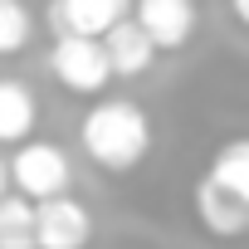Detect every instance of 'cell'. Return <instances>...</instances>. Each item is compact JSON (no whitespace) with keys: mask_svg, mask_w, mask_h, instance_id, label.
<instances>
[{"mask_svg":"<svg viewBox=\"0 0 249 249\" xmlns=\"http://www.w3.org/2000/svg\"><path fill=\"white\" fill-rule=\"evenodd\" d=\"M78 142L83 152L103 166V171H132L147 147H152V122L137 103L127 98H117V103H98L88 107L83 117V127H78Z\"/></svg>","mask_w":249,"mask_h":249,"instance_id":"1","label":"cell"},{"mask_svg":"<svg viewBox=\"0 0 249 249\" xmlns=\"http://www.w3.org/2000/svg\"><path fill=\"white\" fill-rule=\"evenodd\" d=\"M49 69H54V78H59L69 93H98V88H107V78H112L107 44L93 39V35H64V39H54Z\"/></svg>","mask_w":249,"mask_h":249,"instance_id":"2","label":"cell"},{"mask_svg":"<svg viewBox=\"0 0 249 249\" xmlns=\"http://www.w3.org/2000/svg\"><path fill=\"white\" fill-rule=\"evenodd\" d=\"M10 186L30 200H54L69 191V157L49 142H25L10 157Z\"/></svg>","mask_w":249,"mask_h":249,"instance_id":"3","label":"cell"},{"mask_svg":"<svg viewBox=\"0 0 249 249\" xmlns=\"http://www.w3.org/2000/svg\"><path fill=\"white\" fill-rule=\"evenodd\" d=\"M127 20V0H49V30L64 35H93L103 39L112 25Z\"/></svg>","mask_w":249,"mask_h":249,"instance_id":"4","label":"cell"},{"mask_svg":"<svg viewBox=\"0 0 249 249\" xmlns=\"http://www.w3.org/2000/svg\"><path fill=\"white\" fill-rule=\"evenodd\" d=\"M93 239V215L73 196L39 200V249H88Z\"/></svg>","mask_w":249,"mask_h":249,"instance_id":"5","label":"cell"},{"mask_svg":"<svg viewBox=\"0 0 249 249\" xmlns=\"http://www.w3.org/2000/svg\"><path fill=\"white\" fill-rule=\"evenodd\" d=\"M196 215H200V225H205L210 234H220V239H234V234L249 230V200H239L234 191H225V186L210 181V176L196 186Z\"/></svg>","mask_w":249,"mask_h":249,"instance_id":"6","label":"cell"},{"mask_svg":"<svg viewBox=\"0 0 249 249\" xmlns=\"http://www.w3.org/2000/svg\"><path fill=\"white\" fill-rule=\"evenodd\" d=\"M137 20L157 39V49H181L196 35V0H137Z\"/></svg>","mask_w":249,"mask_h":249,"instance_id":"7","label":"cell"},{"mask_svg":"<svg viewBox=\"0 0 249 249\" xmlns=\"http://www.w3.org/2000/svg\"><path fill=\"white\" fill-rule=\"evenodd\" d=\"M103 44H107V59H112V73H117V78H137V73H147L152 59H157V39L147 35L142 20L112 25V30L103 35Z\"/></svg>","mask_w":249,"mask_h":249,"instance_id":"8","label":"cell"},{"mask_svg":"<svg viewBox=\"0 0 249 249\" xmlns=\"http://www.w3.org/2000/svg\"><path fill=\"white\" fill-rule=\"evenodd\" d=\"M0 249H39V200L20 191L0 200Z\"/></svg>","mask_w":249,"mask_h":249,"instance_id":"9","label":"cell"},{"mask_svg":"<svg viewBox=\"0 0 249 249\" xmlns=\"http://www.w3.org/2000/svg\"><path fill=\"white\" fill-rule=\"evenodd\" d=\"M35 117H39V103L35 93L20 83V78H5L0 83V142H25L30 127H35Z\"/></svg>","mask_w":249,"mask_h":249,"instance_id":"10","label":"cell"},{"mask_svg":"<svg viewBox=\"0 0 249 249\" xmlns=\"http://www.w3.org/2000/svg\"><path fill=\"white\" fill-rule=\"evenodd\" d=\"M210 181H220L225 191H234L239 200H249V137H234V142H225L220 152H215V161H210V171H205Z\"/></svg>","mask_w":249,"mask_h":249,"instance_id":"11","label":"cell"},{"mask_svg":"<svg viewBox=\"0 0 249 249\" xmlns=\"http://www.w3.org/2000/svg\"><path fill=\"white\" fill-rule=\"evenodd\" d=\"M30 39V10L20 0H0V54H20Z\"/></svg>","mask_w":249,"mask_h":249,"instance_id":"12","label":"cell"},{"mask_svg":"<svg viewBox=\"0 0 249 249\" xmlns=\"http://www.w3.org/2000/svg\"><path fill=\"white\" fill-rule=\"evenodd\" d=\"M234 15H239V20L249 25V0H234Z\"/></svg>","mask_w":249,"mask_h":249,"instance_id":"13","label":"cell"}]
</instances>
